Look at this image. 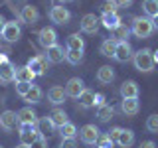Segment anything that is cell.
I'll return each mask as SVG.
<instances>
[{
	"instance_id": "1",
	"label": "cell",
	"mask_w": 158,
	"mask_h": 148,
	"mask_svg": "<svg viewBox=\"0 0 158 148\" xmlns=\"http://www.w3.org/2000/svg\"><path fill=\"white\" fill-rule=\"evenodd\" d=\"M132 63H135V67L138 69V71H142V73H148V71H152L154 69V57H152V51L148 47H142V49H138V51L132 56Z\"/></svg>"
},
{
	"instance_id": "2",
	"label": "cell",
	"mask_w": 158,
	"mask_h": 148,
	"mask_svg": "<svg viewBox=\"0 0 158 148\" xmlns=\"http://www.w3.org/2000/svg\"><path fill=\"white\" fill-rule=\"evenodd\" d=\"M131 32L135 34L138 39L148 38L152 32H154V26H152V18H148V16H136L135 20H132V28H131Z\"/></svg>"
},
{
	"instance_id": "3",
	"label": "cell",
	"mask_w": 158,
	"mask_h": 148,
	"mask_svg": "<svg viewBox=\"0 0 158 148\" xmlns=\"http://www.w3.org/2000/svg\"><path fill=\"white\" fill-rule=\"evenodd\" d=\"M18 130H20V144H26V146H32L36 142V138L40 136L36 125H20Z\"/></svg>"
},
{
	"instance_id": "4",
	"label": "cell",
	"mask_w": 158,
	"mask_h": 148,
	"mask_svg": "<svg viewBox=\"0 0 158 148\" xmlns=\"http://www.w3.org/2000/svg\"><path fill=\"white\" fill-rule=\"evenodd\" d=\"M99 136H101V132H99V128L95 125H85V126H81V130H79V138H81V142L87 144V146L97 144Z\"/></svg>"
},
{
	"instance_id": "5",
	"label": "cell",
	"mask_w": 158,
	"mask_h": 148,
	"mask_svg": "<svg viewBox=\"0 0 158 148\" xmlns=\"http://www.w3.org/2000/svg\"><path fill=\"white\" fill-rule=\"evenodd\" d=\"M69 18H71V12L65 8V6H53L49 10V20H52L53 24H57V26H63V24L69 22Z\"/></svg>"
},
{
	"instance_id": "6",
	"label": "cell",
	"mask_w": 158,
	"mask_h": 148,
	"mask_svg": "<svg viewBox=\"0 0 158 148\" xmlns=\"http://www.w3.org/2000/svg\"><path fill=\"white\" fill-rule=\"evenodd\" d=\"M38 42H40V46H42L44 49L56 46V43H57L56 30H53V28H42V30H40V34H38Z\"/></svg>"
},
{
	"instance_id": "7",
	"label": "cell",
	"mask_w": 158,
	"mask_h": 148,
	"mask_svg": "<svg viewBox=\"0 0 158 148\" xmlns=\"http://www.w3.org/2000/svg\"><path fill=\"white\" fill-rule=\"evenodd\" d=\"M99 26H101V20H99L95 14H85L81 18V32L85 34H97L99 32Z\"/></svg>"
},
{
	"instance_id": "8",
	"label": "cell",
	"mask_w": 158,
	"mask_h": 148,
	"mask_svg": "<svg viewBox=\"0 0 158 148\" xmlns=\"http://www.w3.org/2000/svg\"><path fill=\"white\" fill-rule=\"evenodd\" d=\"M135 51H132V46L128 42H118L117 43V49H115V59L118 63H127L128 59H132Z\"/></svg>"
},
{
	"instance_id": "9",
	"label": "cell",
	"mask_w": 158,
	"mask_h": 148,
	"mask_svg": "<svg viewBox=\"0 0 158 148\" xmlns=\"http://www.w3.org/2000/svg\"><path fill=\"white\" fill-rule=\"evenodd\" d=\"M26 65L32 69L36 75H44V73L48 71L49 61H48V57H46V56H36V57H30V61L26 63Z\"/></svg>"
},
{
	"instance_id": "10",
	"label": "cell",
	"mask_w": 158,
	"mask_h": 148,
	"mask_svg": "<svg viewBox=\"0 0 158 148\" xmlns=\"http://www.w3.org/2000/svg\"><path fill=\"white\" fill-rule=\"evenodd\" d=\"M14 77H16V67H14V63L6 57L2 63H0V81L2 83H12Z\"/></svg>"
},
{
	"instance_id": "11",
	"label": "cell",
	"mask_w": 158,
	"mask_h": 148,
	"mask_svg": "<svg viewBox=\"0 0 158 148\" xmlns=\"http://www.w3.org/2000/svg\"><path fill=\"white\" fill-rule=\"evenodd\" d=\"M85 91V85H83V79H79V77H71L67 81V85H65V95L67 97H71V99H77L81 93Z\"/></svg>"
},
{
	"instance_id": "12",
	"label": "cell",
	"mask_w": 158,
	"mask_h": 148,
	"mask_svg": "<svg viewBox=\"0 0 158 148\" xmlns=\"http://www.w3.org/2000/svg\"><path fill=\"white\" fill-rule=\"evenodd\" d=\"M20 36H22V30L16 22H6V26H4V32H2V38L6 39L8 43H14L18 42Z\"/></svg>"
},
{
	"instance_id": "13",
	"label": "cell",
	"mask_w": 158,
	"mask_h": 148,
	"mask_svg": "<svg viewBox=\"0 0 158 148\" xmlns=\"http://www.w3.org/2000/svg\"><path fill=\"white\" fill-rule=\"evenodd\" d=\"M40 18V12L36 6H32V4H26L22 10H20V20H22L24 24H30V26H34V24L38 22Z\"/></svg>"
},
{
	"instance_id": "14",
	"label": "cell",
	"mask_w": 158,
	"mask_h": 148,
	"mask_svg": "<svg viewBox=\"0 0 158 148\" xmlns=\"http://www.w3.org/2000/svg\"><path fill=\"white\" fill-rule=\"evenodd\" d=\"M36 128H38L40 136H44V138L52 136L53 132H56V125L52 122V118H49V117H42V118H38V122H36Z\"/></svg>"
},
{
	"instance_id": "15",
	"label": "cell",
	"mask_w": 158,
	"mask_h": 148,
	"mask_svg": "<svg viewBox=\"0 0 158 148\" xmlns=\"http://www.w3.org/2000/svg\"><path fill=\"white\" fill-rule=\"evenodd\" d=\"M46 57H48V61L49 63H61L63 59H65V53H67V49H63V46H59V43H56V46H52V47H48L46 49Z\"/></svg>"
},
{
	"instance_id": "16",
	"label": "cell",
	"mask_w": 158,
	"mask_h": 148,
	"mask_svg": "<svg viewBox=\"0 0 158 148\" xmlns=\"http://www.w3.org/2000/svg\"><path fill=\"white\" fill-rule=\"evenodd\" d=\"M16 125H20V122H18V113L4 111L2 115H0V126H2L4 130H14Z\"/></svg>"
},
{
	"instance_id": "17",
	"label": "cell",
	"mask_w": 158,
	"mask_h": 148,
	"mask_svg": "<svg viewBox=\"0 0 158 148\" xmlns=\"http://www.w3.org/2000/svg\"><path fill=\"white\" fill-rule=\"evenodd\" d=\"M121 111H123V115H127V117H135V115H138V111H140V103H138V99H123Z\"/></svg>"
},
{
	"instance_id": "18",
	"label": "cell",
	"mask_w": 158,
	"mask_h": 148,
	"mask_svg": "<svg viewBox=\"0 0 158 148\" xmlns=\"http://www.w3.org/2000/svg\"><path fill=\"white\" fill-rule=\"evenodd\" d=\"M138 83L132 81V79H128V81H125L121 85V95L123 99H138Z\"/></svg>"
},
{
	"instance_id": "19",
	"label": "cell",
	"mask_w": 158,
	"mask_h": 148,
	"mask_svg": "<svg viewBox=\"0 0 158 148\" xmlns=\"http://www.w3.org/2000/svg\"><path fill=\"white\" fill-rule=\"evenodd\" d=\"M115 142L121 148H131L132 144H135V132H132L131 128H121V132H118Z\"/></svg>"
},
{
	"instance_id": "20",
	"label": "cell",
	"mask_w": 158,
	"mask_h": 148,
	"mask_svg": "<svg viewBox=\"0 0 158 148\" xmlns=\"http://www.w3.org/2000/svg\"><path fill=\"white\" fill-rule=\"evenodd\" d=\"M34 79H36V73H34L28 65L16 67V77H14V81H16V83H32Z\"/></svg>"
},
{
	"instance_id": "21",
	"label": "cell",
	"mask_w": 158,
	"mask_h": 148,
	"mask_svg": "<svg viewBox=\"0 0 158 148\" xmlns=\"http://www.w3.org/2000/svg\"><path fill=\"white\" fill-rule=\"evenodd\" d=\"M18 122H20V125H36V122H38V115L30 107H24V109L18 111Z\"/></svg>"
},
{
	"instance_id": "22",
	"label": "cell",
	"mask_w": 158,
	"mask_h": 148,
	"mask_svg": "<svg viewBox=\"0 0 158 148\" xmlns=\"http://www.w3.org/2000/svg\"><path fill=\"white\" fill-rule=\"evenodd\" d=\"M113 79H115V71H113L111 65L99 67V71H97V81L101 83V85H111Z\"/></svg>"
},
{
	"instance_id": "23",
	"label": "cell",
	"mask_w": 158,
	"mask_h": 148,
	"mask_svg": "<svg viewBox=\"0 0 158 148\" xmlns=\"http://www.w3.org/2000/svg\"><path fill=\"white\" fill-rule=\"evenodd\" d=\"M65 89H63V87H52V89H49V91H48V101L49 103H52V105H61V103L63 101H65Z\"/></svg>"
},
{
	"instance_id": "24",
	"label": "cell",
	"mask_w": 158,
	"mask_h": 148,
	"mask_svg": "<svg viewBox=\"0 0 158 148\" xmlns=\"http://www.w3.org/2000/svg\"><path fill=\"white\" fill-rule=\"evenodd\" d=\"M99 20H101V26H105L107 30H111V32H113L115 28L121 26V16H118L117 12H115V14H103Z\"/></svg>"
},
{
	"instance_id": "25",
	"label": "cell",
	"mask_w": 158,
	"mask_h": 148,
	"mask_svg": "<svg viewBox=\"0 0 158 148\" xmlns=\"http://www.w3.org/2000/svg\"><path fill=\"white\" fill-rule=\"evenodd\" d=\"M49 118H52V122L56 125V128H61L65 122H69L67 121V113L63 111V109H53L52 115H49Z\"/></svg>"
},
{
	"instance_id": "26",
	"label": "cell",
	"mask_w": 158,
	"mask_h": 148,
	"mask_svg": "<svg viewBox=\"0 0 158 148\" xmlns=\"http://www.w3.org/2000/svg\"><path fill=\"white\" fill-rule=\"evenodd\" d=\"M42 95H44V93H42V89H40L38 85H34V83H32V87H30V91L26 93L24 101L30 103V105H36V103L42 101Z\"/></svg>"
},
{
	"instance_id": "27",
	"label": "cell",
	"mask_w": 158,
	"mask_h": 148,
	"mask_svg": "<svg viewBox=\"0 0 158 148\" xmlns=\"http://www.w3.org/2000/svg\"><path fill=\"white\" fill-rule=\"evenodd\" d=\"M67 49H75V51H83L85 49V39L79 34H71L67 38Z\"/></svg>"
},
{
	"instance_id": "28",
	"label": "cell",
	"mask_w": 158,
	"mask_h": 148,
	"mask_svg": "<svg viewBox=\"0 0 158 148\" xmlns=\"http://www.w3.org/2000/svg\"><path fill=\"white\" fill-rule=\"evenodd\" d=\"M128 34H131V28L125 26V24H121L118 28H115L111 32V39H115V42H127V38H128Z\"/></svg>"
},
{
	"instance_id": "29",
	"label": "cell",
	"mask_w": 158,
	"mask_h": 148,
	"mask_svg": "<svg viewBox=\"0 0 158 148\" xmlns=\"http://www.w3.org/2000/svg\"><path fill=\"white\" fill-rule=\"evenodd\" d=\"M101 53L105 57H115V49H117V42L115 39H111V38H107V39H103L101 42Z\"/></svg>"
},
{
	"instance_id": "30",
	"label": "cell",
	"mask_w": 158,
	"mask_h": 148,
	"mask_svg": "<svg viewBox=\"0 0 158 148\" xmlns=\"http://www.w3.org/2000/svg\"><path fill=\"white\" fill-rule=\"evenodd\" d=\"M77 101H79V105L85 107V109L87 107H95V93H93L91 89H85V91L77 97Z\"/></svg>"
},
{
	"instance_id": "31",
	"label": "cell",
	"mask_w": 158,
	"mask_h": 148,
	"mask_svg": "<svg viewBox=\"0 0 158 148\" xmlns=\"http://www.w3.org/2000/svg\"><path fill=\"white\" fill-rule=\"evenodd\" d=\"M113 113H115V111H113V107L107 105V103H105V105H101V107H97V118L101 122H109L113 118Z\"/></svg>"
},
{
	"instance_id": "32",
	"label": "cell",
	"mask_w": 158,
	"mask_h": 148,
	"mask_svg": "<svg viewBox=\"0 0 158 148\" xmlns=\"http://www.w3.org/2000/svg\"><path fill=\"white\" fill-rule=\"evenodd\" d=\"M142 10L148 18H154L158 16V0H144L142 2Z\"/></svg>"
},
{
	"instance_id": "33",
	"label": "cell",
	"mask_w": 158,
	"mask_h": 148,
	"mask_svg": "<svg viewBox=\"0 0 158 148\" xmlns=\"http://www.w3.org/2000/svg\"><path fill=\"white\" fill-rule=\"evenodd\" d=\"M59 132H61V136H63V138H75V136L79 134L77 126L73 125V122H65V125L59 128Z\"/></svg>"
},
{
	"instance_id": "34",
	"label": "cell",
	"mask_w": 158,
	"mask_h": 148,
	"mask_svg": "<svg viewBox=\"0 0 158 148\" xmlns=\"http://www.w3.org/2000/svg\"><path fill=\"white\" fill-rule=\"evenodd\" d=\"M65 61L71 63V65H77V63L83 61V51H75V49H67L65 53Z\"/></svg>"
},
{
	"instance_id": "35",
	"label": "cell",
	"mask_w": 158,
	"mask_h": 148,
	"mask_svg": "<svg viewBox=\"0 0 158 148\" xmlns=\"http://www.w3.org/2000/svg\"><path fill=\"white\" fill-rule=\"evenodd\" d=\"M146 128H148V132H152V134H158V115L156 113L146 118Z\"/></svg>"
},
{
	"instance_id": "36",
	"label": "cell",
	"mask_w": 158,
	"mask_h": 148,
	"mask_svg": "<svg viewBox=\"0 0 158 148\" xmlns=\"http://www.w3.org/2000/svg\"><path fill=\"white\" fill-rule=\"evenodd\" d=\"M115 146V140H113L109 134H103V136H99V140H97V148H113Z\"/></svg>"
},
{
	"instance_id": "37",
	"label": "cell",
	"mask_w": 158,
	"mask_h": 148,
	"mask_svg": "<svg viewBox=\"0 0 158 148\" xmlns=\"http://www.w3.org/2000/svg\"><path fill=\"white\" fill-rule=\"evenodd\" d=\"M117 4L115 0H105V4H103V14H115L117 12Z\"/></svg>"
},
{
	"instance_id": "38",
	"label": "cell",
	"mask_w": 158,
	"mask_h": 148,
	"mask_svg": "<svg viewBox=\"0 0 158 148\" xmlns=\"http://www.w3.org/2000/svg\"><path fill=\"white\" fill-rule=\"evenodd\" d=\"M30 87H32V83H16V93L20 97H26V93L30 91Z\"/></svg>"
},
{
	"instance_id": "39",
	"label": "cell",
	"mask_w": 158,
	"mask_h": 148,
	"mask_svg": "<svg viewBox=\"0 0 158 148\" xmlns=\"http://www.w3.org/2000/svg\"><path fill=\"white\" fill-rule=\"evenodd\" d=\"M59 148H77L75 138H61V144H59Z\"/></svg>"
},
{
	"instance_id": "40",
	"label": "cell",
	"mask_w": 158,
	"mask_h": 148,
	"mask_svg": "<svg viewBox=\"0 0 158 148\" xmlns=\"http://www.w3.org/2000/svg\"><path fill=\"white\" fill-rule=\"evenodd\" d=\"M30 148H48V138H44V136H38L36 138V142H34Z\"/></svg>"
},
{
	"instance_id": "41",
	"label": "cell",
	"mask_w": 158,
	"mask_h": 148,
	"mask_svg": "<svg viewBox=\"0 0 158 148\" xmlns=\"http://www.w3.org/2000/svg\"><path fill=\"white\" fill-rule=\"evenodd\" d=\"M115 4H117L118 8H128L132 4V0H115Z\"/></svg>"
},
{
	"instance_id": "42",
	"label": "cell",
	"mask_w": 158,
	"mask_h": 148,
	"mask_svg": "<svg viewBox=\"0 0 158 148\" xmlns=\"http://www.w3.org/2000/svg\"><path fill=\"white\" fill-rule=\"evenodd\" d=\"M95 105H97V107L105 105V95H101V93H95Z\"/></svg>"
},
{
	"instance_id": "43",
	"label": "cell",
	"mask_w": 158,
	"mask_h": 148,
	"mask_svg": "<svg viewBox=\"0 0 158 148\" xmlns=\"http://www.w3.org/2000/svg\"><path fill=\"white\" fill-rule=\"evenodd\" d=\"M118 132H121V126H115V128H111V130L107 132L109 136L113 138V140H117V136H118Z\"/></svg>"
},
{
	"instance_id": "44",
	"label": "cell",
	"mask_w": 158,
	"mask_h": 148,
	"mask_svg": "<svg viewBox=\"0 0 158 148\" xmlns=\"http://www.w3.org/2000/svg\"><path fill=\"white\" fill-rule=\"evenodd\" d=\"M138 148H158V146H156V142H152V140H144V142H140Z\"/></svg>"
},
{
	"instance_id": "45",
	"label": "cell",
	"mask_w": 158,
	"mask_h": 148,
	"mask_svg": "<svg viewBox=\"0 0 158 148\" xmlns=\"http://www.w3.org/2000/svg\"><path fill=\"white\" fill-rule=\"evenodd\" d=\"M4 26H6V20H4V16L0 14V36H2V32H4Z\"/></svg>"
},
{
	"instance_id": "46",
	"label": "cell",
	"mask_w": 158,
	"mask_h": 148,
	"mask_svg": "<svg viewBox=\"0 0 158 148\" xmlns=\"http://www.w3.org/2000/svg\"><path fill=\"white\" fill-rule=\"evenodd\" d=\"M152 26H154V30H158V16L152 18Z\"/></svg>"
},
{
	"instance_id": "47",
	"label": "cell",
	"mask_w": 158,
	"mask_h": 148,
	"mask_svg": "<svg viewBox=\"0 0 158 148\" xmlns=\"http://www.w3.org/2000/svg\"><path fill=\"white\" fill-rule=\"evenodd\" d=\"M152 57H154V63H158V49H156L154 53H152Z\"/></svg>"
},
{
	"instance_id": "48",
	"label": "cell",
	"mask_w": 158,
	"mask_h": 148,
	"mask_svg": "<svg viewBox=\"0 0 158 148\" xmlns=\"http://www.w3.org/2000/svg\"><path fill=\"white\" fill-rule=\"evenodd\" d=\"M4 59H6V56H2V53H0V63H2Z\"/></svg>"
},
{
	"instance_id": "49",
	"label": "cell",
	"mask_w": 158,
	"mask_h": 148,
	"mask_svg": "<svg viewBox=\"0 0 158 148\" xmlns=\"http://www.w3.org/2000/svg\"><path fill=\"white\" fill-rule=\"evenodd\" d=\"M16 148H30V146H26V144H18Z\"/></svg>"
},
{
	"instance_id": "50",
	"label": "cell",
	"mask_w": 158,
	"mask_h": 148,
	"mask_svg": "<svg viewBox=\"0 0 158 148\" xmlns=\"http://www.w3.org/2000/svg\"><path fill=\"white\" fill-rule=\"evenodd\" d=\"M59 2H61V4H65V2H71V0H59Z\"/></svg>"
},
{
	"instance_id": "51",
	"label": "cell",
	"mask_w": 158,
	"mask_h": 148,
	"mask_svg": "<svg viewBox=\"0 0 158 148\" xmlns=\"http://www.w3.org/2000/svg\"><path fill=\"white\" fill-rule=\"evenodd\" d=\"M0 148H4V146H0Z\"/></svg>"
}]
</instances>
